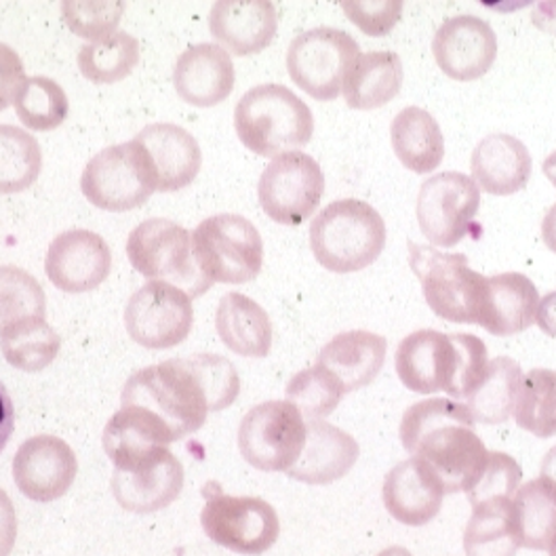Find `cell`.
Wrapping results in <instances>:
<instances>
[{"label": "cell", "mask_w": 556, "mask_h": 556, "mask_svg": "<svg viewBox=\"0 0 556 556\" xmlns=\"http://www.w3.org/2000/svg\"><path fill=\"white\" fill-rule=\"evenodd\" d=\"M535 325L546 333L548 338L556 340V291H551L540 300L538 314H535Z\"/></svg>", "instance_id": "cell-48"}, {"label": "cell", "mask_w": 556, "mask_h": 556, "mask_svg": "<svg viewBox=\"0 0 556 556\" xmlns=\"http://www.w3.org/2000/svg\"><path fill=\"white\" fill-rule=\"evenodd\" d=\"M13 430H15V407L4 383L0 382V453L7 447Z\"/></svg>", "instance_id": "cell-47"}, {"label": "cell", "mask_w": 556, "mask_h": 556, "mask_svg": "<svg viewBox=\"0 0 556 556\" xmlns=\"http://www.w3.org/2000/svg\"><path fill=\"white\" fill-rule=\"evenodd\" d=\"M13 105L20 121L33 131L58 129L68 118V96L49 76L26 78Z\"/></svg>", "instance_id": "cell-39"}, {"label": "cell", "mask_w": 556, "mask_h": 556, "mask_svg": "<svg viewBox=\"0 0 556 556\" xmlns=\"http://www.w3.org/2000/svg\"><path fill=\"white\" fill-rule=\"evenodd\" d=\"M378 556H414L407 548H403V546H390V548H386Z\"/></svg>", "instance_id": "cell-53"}, {"label": "cell", "mask_w": 556, "mask_h": 556, "mask_svg": "<svg viewBox=\"0 0 556 556\" xmlns=\"http://www.w3.org/2000/svg\"><path fill=\"white\" fill-rule=\"evenodd\" d=\"M383 506L392 519L407 527H421L434 521L443 508L445 486L434 470L409 457L396 464L383 479Z\"/></svg>", "instance_id": "cell-21"}, {"label": "cell", "mask_w": 556, "mask_h": 556, "mask_svg": "<svg viewBox=\"0 0 556 556\" xmlns=\"http://www.w3.org/2000/svg\"><path fill=\"white\" fill-rule=\"evenodd\" d=\"M405 80V70L394 51L361 53L344 83L346 104L354 110H376L392 102Z\"/></svg>", "instance_id": "cell-31"}, {"label": "cell", "mask_w": 556, "mask_h": 556, "mask_svg": "<svg viewBox=\"0 0 556 556\" xmlns=\"http://www.w3.org/2000/svg\"><path fill=\"white\" fill-rule=\"evenodd\" d=\"M0 350L11 367L38 374L58 358L62 338L45 318H26L0 333Z\"/></svg>", "instance_id": "cell-35"}, {"label": "cell", "mask_w": 556, "mask_h": 556, "mask_svg": "<svg viewBox=\"0 0 556 556\" xmlns=\"http://www.w3.org/2000/svg\"><path fill=\"white\" fill-rule=\"evenodd\" d=\"M531 20H533V24H535L540 30L556 36V0L538 2V4L533 7Z\"/></svg>", "instance_id": "cell-49"}, {"label": "cell", "mask_w": 556, "mask_h": 556, "mask_svg": "<svg viewBox=\"0 0 556 556\" xmlns=\"http://www.w3.org/2000/svg\"><path fill=\"white\" fill-rule=\"evenodd\" d=\"M542 169H544V175L553 181V186L556 188V150L544 161V165H542Z\"/></svg>", "instance_id": "cell-52"}, {"label": "cell", "mask_w": 556, "mask_h": 556, "mask_svg": "<svg viewBox=\"0 0 556 556\" xmlns=\"http://www.w3.org/2000/svg\"><path fill=\"white\" fill-rule=\"evenodd\" d=\"M542 239L546 247L556 253V203L546 211L542 219Z\"/></svg>", "instance_id": "cell-50"}, {"label": "cell", "mask_w": 556, "mask_h": 556, "mask_svg": "<svg viewBox=\"0 0 556 556\" xmlns=\"http://www.w3.org/2000/svg\"><path fill=\"white\" fill-rule=\"evenodd\" d=\"M45 270L58 289L66 293H87L110 277L112 253L100 235L91 230H68L49 244Z\"/></svg>", "instance_id": "cell-18"}, {"label": "cell", "mask_w": 556, "mask_h": 556, "mask_svg": "<svg viewBox=\"0 0 556 556\" xmlns=\"http://www.w3.org/2000/svg\"><path fill=\"white\" fill-rule=\"evenodd\" d=\"M13 481L33 502L64 497L78 475V459L64 439L38 434L20 445L13 457Z\"/></svg>", "instance_id": "cell-16"}, {"label": "cell", "mask_w": 556, "mask_h": 556, "mask_svg": "<svg viewBox=\"0 0 556 556\" xmlns=\"http://www.w3.org/2000/svg\"><path fill=\"white\" fill-rule=\"evenodd\" d=\"M184 489V466L167 447L152 453L138 466L114 470L112 493L123 510L150 515L172 506Z\"/></svg>", "instance_id": "cell-19"}, {"label": "cell", "mask_w": 556, "mask_h": 556, "mask_svg": "<svg viewBox=\"0 0 556 556\" xmlns=\"http://www.w3.org/2000/svg\"><path fill=\"white\" fill-rule=\"evenodd\" d=\"M522 470L519 462L502 452H489L485 466L475 479L472 486L466 491L470 504H481L497 497H515L521 486Z\"/></svg>", "instance_id": "cell-43"}, {"label": "cell", "mask_w": 556, "mask_h": 556, "mask_svg": "<svg viewBox=\"0 0 556 556\" xmlns=\"http://www.w3.org/2000/svg\"><path fill=\"white\" fill-rule=\"evenodd\" d=\"M390 141L399 161L414 174H432L445 159L441 125L419 105H407L394 116L390 125Z\"/></svg>", "instance_id": "cell-30"}, {"label": "cell", "mask_w": 556, "mask_h": 556, "mask_svg": "<svg viewBox=\"0 0 556 556\" xmlns=\"http://www.w3.org/2000/svg\"><path fill=\"white\" fill-rule=\"evenodd\" d=\"M403 0H344L342 11L348 20L367 36H386L403 15Z\"/></svg>", "instance_id": "cell-44"}, {"label": "cell", "mask_w": 556, "mask_h": 556, "mask_svg": "<svg viewBox=\"0 0 556 556\" xmlns=\"http://www.w3.org/2000/svg\"><path fill=\"white\" fill-rule=\"evenodd\" d=\"M548 551H551V556H556V538L553 540V544H551V548H548Z\"/></svg>", "instance_id": "cell-54"}, {"label": "cell", "mask_w": 556, "mask_h": 556, "mask_svg": "<svg viewBox=\"0 0 556 556\" xmlns=\"http://www.w3.org/2000/svg\"><path fill=\"white\" fill-rule=\"evenodd\" d=\"M215 329L228 350L239 356L264 358L273 348V320L243 293H226L215 313Z\"/></svg>", "instance_id": "cell-29"}, {"label": "cell", "mask_w": 556, "mask_h": 556, "mask_svg": "<svg viewBox=\"0 0 556 556\" xmlns=\"http://www.w3.org/2000/svg\"><path fill=\"white\" fill-rule=\"evenodd\" d=\"M388 340L371 331H348L336 336L316 356V365L327 369L344 392H354L374 382L386 363Z\"/></svg>", "instance_id": "cell-28"}, {"label": "cell", "mask_w": 556, "mask_h": 556, "mask_svg": "<svg viewBox=\"0 0 556 556\" xmlns=\"http://www.w3.org/2000/svg\"><path fill=\"white\" fill-rule=\"evenodd\" d=\"M308 421L289 401H266L253 407L239 428L244 462L262 472H287L304 452Z\"/></svg>", "instance_id": "cell-11"}, {"label": "cell", "mask_w": 556, "mask_h": 556, "mask_svg": "<svg viewBox=\"0 0 556 556\" xmlns=\"http://www.w3.org/2000/svg\"><path fill=\"white\" fill-rule=\"evenodd\" d=\"M513 525L519 544L529 551H548L556 538V489L533 479L513 497Z\"/></svg>", "instance_id": "cell-33"}, {"label": "cell", "mask_w": 556, "mask_h": 556, "mask_svg": "<svg viewBox=\"0 0 556 556\" xmlns=\"http://www.w3.org/2000/svg\"><path fill=\"white\" fill-rule=\"evenodd\" d=\"M127 4L121 0H64L62 15L76 36L100 40L114 35Z\"/></svg>", "instance_id": "cell-42"}, {"label": "cell", "mask_w": 556, "mask_h": 556, "mask_svg": "<svg viewBox=\"0 0 556 556\" xmlns=\"http://www.w3.org/2000/svg\"><path fill=\"white\" fill-rule=\"evenodd\" d=\"M358 455V443L342 428L323 419L308 421L304 452L287 475L306 485H329L346 477Z\"/></svg>", "instance_id": "cell-25"}, {"label": "cell", "mask_w": 556, "mask_h": 556, "mask_svg": "<svg viewBox=\"0 0 556 556\" xmlns=\"http://www.w3.org/2000/svg\"><path fill=\"white\" fill-rule=\"evenodd\" d=\"M396 374L417 394L447 392L455 401L468 399L489 365L483 340L470 333H441L419 329L407 336L394 356Z\"/></svg>", "instance_id": "cell-3"}, {"label": "cell", "mask_w": 556, "mask_h": 556, "mask_svg": "<svg viewBox=\"0 0 556 556\" xmlns=\"http://www.w3.org/2000/svg\"><path fill=\"white\" fill-rule=\"evenodd\" d=\"M136 141L150 159L156 192H177L190 186L203 165L197 138L174 123H154L141 129Z\"/></svg>", "instance_id": "cell-23"}, {"label": "cell", "mask_w": 556, "mask_h": 556, "mask_svg": "<svg viewBox=\"0 0 556 556\" xmlns=\"http://www.w3.org/2000/svg\"><path fill=\"white\" fill-rule=\"evenodd\" d=\"M285 394L306 421H320L331 416L346 396L342 383L318 365L295 374L287 383Z\"/></svg>", "instance_id": "cell-40"}, {"label": "cell", "mask_w": 556, "mask_h": 556, "mask_svg": "<svg viewBox=\"0 0 556 556\" xmlns=\"http://www.w3.org/2000/svg\"><path fill=\"white\" fill-rule=\"evenodd\" d=\"M475 424L468 405L452 399H426L403 414L401 443L405 452L434 470L445 493H466L489 455Z\"/></svg>", "instance_id": "cell-2"}, {"label": "cell", "mask_w": 556, "mask_h": 556, "mask_svg": "<svg viewBox=\"0 0 556 556\" xmlns=\"http://www.w3.org/2000/svg\"><path fill=\"white\" fill-rule=\"evenodd\" d=\"M432 53L453 80H475L485 76L497 58V36L479 15H455L441 24L432 38Z\"/></svg>", "instance_id": "cell-17"}, {"label": "cell", "mask_w": 556, "mask_h": 556, "mask_svg": "<svg viewBox=\"0 0 556 556\" xmlns=\"http://www.w3.org/2000/svg\"><path fill=\"white\" fill-rule=\"evenodd\" d=\"M521 382V365L515 358L497 356L489 361L481 382L475 386L466 399L475 421L497 426L515 416Z\"/></svg>", "instance_id": "cell-32"}, {"label": "cell", "mask_w": 556, "mask_h": 556, "mask_svg": "<svg viewBox=\"0 0 556 556\" xmlns=\"http://www.w3.org/2000/svg\"><path fill=\"white\" fill-rule=\"evenodd\" d=\"M409 266L432 313L450 323H477L486 277L468 266L466 255L409 243Z\"/></svg>", "instance_id": "cell-8"}, {"label": "cell", "mask_w": 556, "mask_h": 556, "mask_svg": "<svg viewBox=\"0 0 556 556\" xmlns=\"http://www.w3.org/2000/svg\"><path fill=\"white\" fill-rule=\"evenodd\" d=\"M208 30L228 53L255 55L277 36V9L270 0H217L208 13Z\"/></svg>", "instance_id": "cell-22"}, {"label": "cell", "mask_w": 556, "mask_h": 556, "mask_svg": "<svg viewBox=\"0 0 556 556\" xmlns=\"http://www.w3.org/2000/svg\"><path fill=\"white\" fill-rule=\"evenodd\" d=\"M361 55L356 38L320 26L295 36L287 49L291 80L318 102H333L344 91L348 72Z\"/></svg>", "instance_id": "cell-10"}, {"label": "cell", "mask_w": 556, "mask_h": 556, "mask_svg": "<svg viewBox=\"0 0 556 556\" xmlns=\"http://www.w3.org/2000/svg\"><path fill=\"white\" fill-rule=\"evenodd\" d=\"M85 199L104 211H131L156 192V179L148 154L136 139L98 152L80 175Z\"/></svg>", "instance_id": "cell-9"}, {"label": "cell", "mask_w": 556, "mask_h": 556, "mask_svg": "<svg viewBox=\"0 0 556 556\" xmlns=\"http://www.w3.org/2000/svg\"><path fill=\"white\" fill-rule=\"evenodd\" d=\"M515 419L525 432L538 439L556 434V371L533 369L522 376Z\"/></svg>", "instance_id": "cell-38"}, {"label": "cell", "mask_w": 556, "mask_h": 556, "mask_svg": "<svg viewBox=\"0 0 556 556\" xmlns=\"http://www.w3.org/2000/svg\"><path fill=\"white\" fill-rule=\"evenodd\" d=\"M519 548L510 497L486 500L472 506V517L464 533L466 556H517Z\"/></svg>", "instance_id": "cell-34"}, {"label": "cell", "mask_w": 556, "mask_h": 556, "mask_svg": "<svg viewBox=\"0 0 556 556\" xmlns=\"http://www.w3.org/2000/svg\"><path fill=\"white\" fill-rule=\"evenodd\" d=\"M127 255L141 277L169 282L190 300L213 285L199 268L192 251V232L172 219H146L127 239Z\"/></svg>", "instance_id": "cell-6"}, {"label": "cell", "mask_w": 556, "mask_h": 556, "mask_svg": "<svg viewBox=\"0 0 556 556\" xmlns=\"http://www.w3.org/2000/svg\"><path fill=\"white\" fill-rule=\"evenodd\" d=\"M47 298L30 273L0 266V333L26 318H45Z\"/></svg>", "instance_id": "cell-41"}, {"label": "cell", "mask_w": 556, "mask_h": 556, "mask_svg": "<svg viewBox=\"0 0 556 556\" xmlns=\"http://www.w3.org/2000/svg\"><path fill=\"white\" fill-rule=\"evenodd\" d=\"M17 540L15 506L4 489H0V556H11Z\"/></svg>", "instance_id": "cell-46"}, {"label": "cell", "mask_w": 556, "mask_h": 556, "mask_svg": "<svg viewBox=\"0 0 556 556\" xmlns=\"http://www.w3.org/2000/svg\"><path fill=\"white\" fill-rule=\"evenodd\" d=\"M470 169L481 190L493 197H510L529 184L533 161L521 139L493 134L475 146Z\"/></svg>", "instance_id": "cell-26"}, {"label": "cell", "mask_w": 556, "mask_h": 556, "mask_svg": "<svg viewBox=\"0 0 556 556\" xmlns=\"http://www.w3.org/2000/svg\"><path fill=\"white\" fill-rule=\"evenodd\" d=\"M169 443H175L172 430L141 407L123 405L105 424L104 450L114 470L134 468Z\"/></svg>", "instance_id": "cell-27"}, {"label": "cell", "mask_w": 556, "mask_h": 556, "mask_svg": "<svg viewBox=\"0 0 556 556\" xmlns=\"http://www.w3.org/2000/svg\"><path fill=\"white\" fill-rule=\"evenodd\" d=\"M479 207L481 188L470 175H432L417 194L419 230L434 247L452 249L472 230Z\"/></svg>", "instance_id": "cell-13"}, {"label": "cell", "mask_w": 556, "mask_h": 556, "mask_svg": "<svg viewBox=\"0 0 556 556\" xmlns=\"http://www.w3.org/2000/svg\"><path fill=\"white\" fill-rule=\"evenodd\" d=\"M241 392L237 367L219 354L172 358L134 374L123 388V405L159 417L175 441L203 428L211 412L228 409Z\"/></svg>", "instance_id": "cell-1"}, {"label": "cell", "mask_w": 556, "mask_h": 556, "mask_svg": "<svg viewBox=\"0 0 556 556\" xmlns=\"http://www.w3.org/2000/svg\"><path fill=\"white\" fill-rule=\"evenodd\" d=\"M540 472H542L540 477L556 489V447L546 453V457L542 459V470Z\"/></svg>", "instance_id": "cell-51"}, {"label": "cell", "mask_w": 556, "mask_h": 556, "mask_svg": "<svg viewBox=\"0 0 556 556\" xmlns=\"http://www.w3.org/2000/svg\"><path fill=\"white\" fill-rule=\"evenodd\" d=\"M192 251L211 282L243 285L262 273L264 243L257 228L235 213L203 219L192 232Z\"/></svg>", "instance_id": "cell-7"}, {"label": "cell", "mask_w": 556, "mask_h": 556, "mask_svg": "<svg viewBox=\"0 0 556 556\" xmlns=\"http://www.w3.org/2000/svg\"><path fill=\"white\" fill-rule=\"evenodd\" d=\"M138 62V38L123 30L93 40L78 51L80 74L96 85H112L127 78Z\"/></svg>", "instance_id": "cell-36"}, {"label": "cell", "mask_w": 556, "mask_h": 556, "mask_svg": "<svg viewBox=\"0 0 556 556\" xmlns=\"http://www.w3.org/2000/svg\"><path fill=\"white\" fill-rule=\"evenodd\" d=\"M235 129L244 148L257 156H278L313 139V110L289 87L266 83L241 98L235 110Z\"/></svg>", "instance_id": "cell-5"}, {"label": "cell", "mask_w": 556, "mask_h": 556, "mask_svg": "<svg viewBox=\"0 0 556 556\" xmlns=\"http://www.w3.org/2000/svg\"><path fill=\"white\" fill-rule=\"evenodd\" d=\"M323 194L325 175L320 165L300 150L275 156L257 184L264 213L282 226H300L313 217Z\"/></svg>", "instance_id": "cell-14"}, {"label": "cell", "mask_w": 556, "mask_h": 556, "mask_svg": "<svg viewBox=\"0 0 556 556\" xmlns=\"http://www.w3.org/2000/svg\"><path fill=\"white\" fill-rule=\"evenodd\" d=\"M24 80L26 70L20 55L9 45L0 42V112L15 102Z\"/></svg>", "instance_id": "cell-45"}, {"label": "cell", "mask_w": 556, "mask_h": 556, "mask_svg": "<svg viewBox=\"0 0 556 556\" xmlns=\"http://www.w3.org/2000/svg\"><path fill=\"white\" fill-rule=\"evenodd\" d=\"M192 323V300L163 280H150L139 287L125 308L129 338L150 350L179 346L190 336Z\"/></svg>", "instance_id": "cell-15"}, {"label": "cell", "mask_w": 556, "mask_h": 556, "mask_svg": "<svg viewBox=\"0 0 556 556\" xmlns=\"http://www.w3.org/2000/svg\"><path fill=\"white\" fill-rule=\"evenodd\" d=\"M540 293L533 280L521 273L486 277L477 325L495 338L522 333L535 323Z\"/></svg>", "instance_id": "cell-24"}, {"label": "cell", "mask_w": 556, "mask_h": 556, "mask_svg": "<svg viewBox=\"0 0 556 556\" xmlns=\"http://www.w3.org/2000/svg\"><path fill=\"white\" fill-rule=\"evenodd\" d=\"M42 169L40 143L28 131L0 125V194L28 190Z\"/></svg>", "instance_id": "cell-37"}, {"label": "cell", "mask_w": 556, "mask_h": 556, "mask_svg": "<svg viewBox=\"0 0 556 556\" xmlns=\"http://www.w3.org/2000/svg\"><path fill=\"white\" fill-rule=\"evenodd\" d=\"M386 222L378 208L358 199L333 201L311 224L316 262L336 275L369 268L386 247Z\"/></svg>", "instance_id": "cell-4"}, {"label": "cell", "mask_w": 556, "mask_h": 556, "mask_svg": "<svg viewBox=\"0 0 556 556\" xmlns=\"http://www.w3.org/2000/svg\"><path fill=\"white\" fill-rule=\"evenodd\" d=\"M237 83L232 55L215 45L199 42L188 47L175 62L174 85L186 104L211 108L230 98Z\"/></svg>", "instance_id": "cell-20"}, {"label": "cell", "mask_w": 556, "mask_h": 556, "mask_svg": "<svg viewBox=\"0 0 556 556\" xmlns=\"http://www.w3.org/2000/svg\"><path fill=\"white\" fill-rule=\"evenodd\" d=\"M201 525L211 542L243 556L268 553L280 535L277 510L266 500L247 495H207Z\"/></svg>", "instance_id": "cell-12"}]
</instances>
